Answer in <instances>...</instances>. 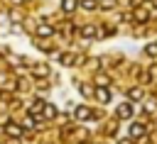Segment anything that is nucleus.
Masks as SVG:
<instances>
[{
  "label": "nucleus",
  "instance_id": "obj_13",
  "mask_svg": "<svg viewBox=\"0 0 157 144\" xmlns=\"http://www.w3.org/2000/svg\"><path fill=\"white\" fill-rule=\"evenodd\" d=\"M145 20H147V15H145V12L140 10V12H137V22H145Z\"/></svg>",
  "mask_w": 157,
  "mask_h": 144
},
{
  "label": "nucleus",
  "instance_id": "obj_9",
  "mask_svg": "<svg viewBox=\"0 0 157 144\" xmlns=\"http://www.w3.org/2000/svg\"><path fill=\"white\" fill-rule=\"evenodd\" d=\"M140 98H142V90L140 88H132L130 90V100H140Z\"/></svg>",
  "mask_w": 157,
  "mask_h": 144
},
{
  "label": "nucleus",
  "instance_id": "obj_7",
  "mask_svg": "<svg viewBox=\"0 0 157 144\" xmlns=\"http://www.w3.org/2000/svg\"><path fill=\"white\" fill-rule=\"evenodd\" d=\"M37 32H39L42 37H49V34H54V29H52V27H47V24H42V27L37 29Z\"/></svg>",
  "mask_w": 157,
  "mask_h": 144
},
{
  "label": "nucleus",
  "instance_id": "obj_12",
  "mask_svg": "<svg viewBox=\"0 0 157 144\" xmlns=\"http://www.w3.org/2000/svg\"><path fill=\"white\" fill-rule=\"evenodd\" d=\"M81 34H83V37H93V27H83Z\"/></svg>",
  "mask_w": 157,
  "mask_h": 144
},
{
  "label": "nucleus",
  "instance_id": "obj_5",
  "mask_svg": "<svg viewBox=\"0 0 157 144\" xmlns=\"http://www.w3.org/2000/svg\"><path fill=\"white\" fill-rule=\"evenodd\" d=\"M130 134H132V137H142V134H145V127H142V124H132V127H130Z\"/></svg>",
  "mask_w": 157,
  "mask_h": 144
},
{
  "label": "nucleus",
  "instance_id": "obj_6",
  "mask_svg": "<svg viewBox=\"0 0 157 144\" xmlns=\"http://www.w3.org/2000/svg\"><path fill=\"white\" fill-rule=\"evenodd\" d=\"M61 7L66 12H71V10H76V0H61Z\"/></svg>",
  "mask_w": 157,
  "mask_h": 144
},
{
  "label": "nucleus",
  "instance_id": "obj_2",
  "mask_svg": "<svg viewBox=\"0 0 157 144\" xmlns=\"http://www.w3.org/2000/svg\"><path fill=\"white\" fill-rule=\"evenodd\" d=\"M96 98H98V103H108L110 100V90L108 88H98L96 90Z\"/></svg>",
  "mask_w": 157,
  "mask_h": 144
},
{
  "label": "nucleus",
  "instance_id": "obj_15",
  "mask_svg": "<svg viewBox=\"0 0 157 144\" xmlns=\"http://www.w3.org/2000/svg\"><path fill=\"white\" fill-rule=\"evenodd\" d=\"M155 7H157V0H155Z\"/></svg>",
  "mask_w": 157,
  "mask_h": 144
},
{
  "label": "nucleus",
  "instance_id": "obj_11",
  "mask_svg": "<svg viewBox=\"0 0 157 144\" xmlns=\"http://www.w3.org/2000/svg\"><path fill=\"white\" fill-rule=\"evenodd\" d=\"M44 115H47V117H54V115H56V107H54V105H47V107H44Z\"/></svg>",
  "mask_w": 157,
  "mask_h": 144
},
{
  "label": "nucleus",
  "instance_id": "obj_14",
  "mask_svg": "<svg viewBox=\"0 0 157 144\" xmlns=\"http://www.w3.org/2000/svg\"><path fill=\"white\" fill-rule=\"evenodd\" d=\"M118 144H132V142H130V139H120Z\"/></svg>",
  "mask_w": 157,
  "mask_h": 144
},
{
  "label": "nucleus",
  "instance_id": "obj_8",
  "mask_svg": "<svg viewBox=\"0 0 157 144\" xmlns=\"http://www.w3.org/2000/svg\"><path fill=\"white\" fill-rule=\"evenodd\" d=\"M145 54L147 56H157V44H147L145 46Z\"/></svg>",
  "mask_w": 157,
  "mask_h": 144
},
{
  "label": "nucleus",
  "instance_id": "obj_4",
  "mask_svg": "<svg viewBox=\"0 0 157 144\" xmlns=\"http://www.w3.org/2000/svg\"><path fill=\"white\" fill-rule=\"evenodd\" d=\"M7 134H10V137H22V129H20L17 124H7Z\"/></svg>",
  "mask_w": 157,
  "mask_h": 144
},
{
  "label": "nucleus",
  "instance_id": "obj_10",
  "mask_svg": "<svg viewBox=\"0 0 157 144\" xmlns=\"http://www.w3.org/2000/svg\"><path fill=\"white\" fill-rule=\"evenodd\" d=\"M81 7L83 10H93L96 7V0H81Z\"/></svg>",
  "mask_w": 157,
  "mask_h": 144
},
{
  "label": "nucleus",
  "instance_id": "obj_1",
  "mask_svg": "<svg viewBox=\"0 0 157 144\" xmlns=\"http://www.w3.org/2000/svg\"><path fill=\"white\" fill-rule=\"evenodd\" d=\"M115 112H118V117H120V120H128V117H132V105H130V103H123Z\"/></svg>",
  "mask_w": 157,
  "mask_h": 144
},
{
  "label": "nucleus",
  "instance_id": "obj_3",
  "mask_svg": "<svg viewBox=\"0 0 157 144\" xmlns=\"http://www.w3.org/2000/svg\"><path fill=\"white\" fill-rule=\"evenodd\" d=\"M76 117H78V120H88V117H91V110H88V107H76Z\"/></svg>",
  "mask_w": 157,
  "mask_h": 144
}]
</instances>
